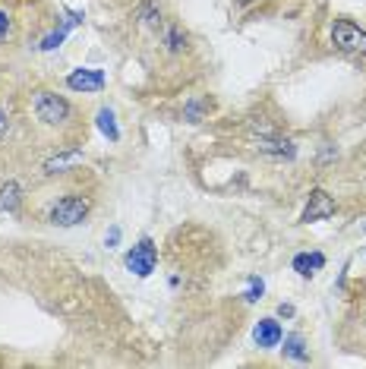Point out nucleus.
Returning <instances> with one entry per match:
<instances>
[{
    "label": "nucleus",
    "mask_w": 366,
    "mask_h": 369,
    "mask_svg": "<svg viewBox=\"0 0 366 369\" xmlns=\"http://www.w3.org/2000/svg\"><path fill=\"white\" fill-rule=\"evenodd\" d=\"M32 111H35V117L44 127H60V123H66V117H70L66 98H60V95H54V92H38L35 101H32Z\"/></svg>",
    "instance_id": "nucleus-1"
},
{
    "label": "nucleus",
    "mask_w": 366,
    "mask_h": 369,
    "mask_svg": "<svg viewBox=\"0 0 366 369\" xmlns=\"http://www.w3.org/2000/svg\"><path fill=\"white\" fill-rule=\"evenodd\" d=\"M86 215H89V199L86 196H66L51 208V224L73 227V224H80Z\"/></svg>",
    "instance_id": "nucleus-2"
},
{
    "label": "nucleus",
    "mask_w": 366,
    "mask_h": 369,
    "mask_svg": "<svg viewBox=\"0 0 366 369\" xmlns=\"http://www.w3.org/2000/svg\"><path fill=\"white\" fill-rule=\"evenodd\" d=\"M331 38H335V44L341 51H347V54H366V32L360 26H354V22L338 19L335 26H331Z\"/></svg>",
    "instance_id": "nucleus-3"
},
{
    "label": "nucleus",
    "mask_w": 366,
    "mask_h": 369,
    "mask_svg": "<svg viewBox=\"0 0 366 369\" xmlns=\"http://www.w3.org/2000/svg\"><path fill=\"white\" fill-rule=\"evenodd\" d=\"M155 262H158V249L152 240H139L136 246L127 253V269L139 278H149L155 271Z\"/></svg>",
    "instance_id": "nucleus-4"
},
{
    "label": "nucleus",
    "mask_w": 366,
    "mask_h": 369,
    "mask_svg": "<svg viewBox=\"0 0 366 369\" xmlns=\"http://www.w3.org/2000/svg\"><path fill=\"white\" fill-rule=\"evenodd\" d=\"M331 215H335V199H331L325 190H313L309 192L306 208H303V215H300V221L303 224H313V221L331 218Z\"/></svg>",
    "instance_id": "nucleus-5"
},
{
    "label": "nucleus",
    "mask_w": 366,
    "mask_h": 369,
    "mask_svg": "<svg viewBox=\"0 0 366 369\" xmlns=\"http://www.w3.org/2000/svg\"><path fill=\"white\" fill-rule=\"evenodd\" d=\"M66 85L73 92H101L104 89V73L101 70H76L66 76Z\"/></svg>",
    "instance_id": "nucleus-6"
},
{
    "label": "nucleus",
    "mask_w": 366,
    "mask_h": 369,
    "mask_svg": "<svg viewBox=\"0 0 366 369\" xmlns=\"http://www.w3.org/2000/svg\"><path fill=\"white\" fill-rule=\"evenodd\" d=\"M253 338H256L259 348H278L281 338H284V332H281V325L275 319H259L256 328H253Z\"/></svg>",
    "instance_id": "nucleus-7"
},
{
    "label": "nucleus",
    "mask_w": 366,
    "mask_h": 369,
    "mask_svg": "<svg viewBox=\"0 0 366 369\" xmlns=\"http://www.w3.org/2000/svg\"><path fill=\"white\" fill-rule=\"evenodd\" d=\"M256 149L266 152V155H275V158L294 155V145H291V142H281V139H256Z\"/></svg>",
    "instance_id": "nucleus-8"
},
{
    "label": "nucleus",
    "mask_w": 366,
    "mask_h": 369,
    "mask_svg": "<svg viewBox=\"0 0 366 369\" xmlns=\"http://www.w3.org/2000/svg\"><path fill=\"white\" fill-rule=\"evenodd\" d=\"M322 262H325V259H322V253H313V255L300 253V255L294 259V269L300 271L303 278H309V275H313V269H322Z\"/></svg>",
    "instance_id": "nucleus-9"
},
{
    "label": "nucleus",
    "mask_w": 366,
    "mask_h": 369,
    "mask_svg": "<svg viewBox=\"0 0 366 369\" xmlns=\"http://www.w3.org/2000/svg\"><path fill=\"white\" fill-rule=\"evenodd\" d=\"M98 129H101L104 136H108L111 142H117V139H120V129H117L114 114H111L108 107H101V111H98Z\"/></svg>",
    "instance_id": "nucleus-10"
},
{
    "label": "nucleus",
    "mask_w": 366,
    "mask_h": 369,
    "mask_svg": "<svg viewBox=\"0 0 366 369\" xmlns=\"http://www.w3.org/2000/svg\"><path fill=\"white\" fill-rule=\"evenodd\" d=\"M16 206H19V186L7 183L3 190H0V215H3V212H13Z\"/></svg>",
    "instance_id": "nucleus-11"
},
{
    "label": "nucleus",
    "mask_w": 366,
    "mask_h": 369,
    "mask_svg": "<svg viewBox=\"0 0 366 369\" xmlns=\"http://www.w3.org/2000/svg\"><path fill=\"white\" fill-rule=\"evenodd\" d=\"M284 354L294 357V360H306V350H303V338H300V334L284 338Z\"/></svg>",
    "instance_id": "nucleus-12"
},
{
    "label": "nucleus",
    "mask_w": 366,
    "mask_h": 369,
    "mask_svg": "<svg viewBox=\"0 0 366 369\" xmlns=\"http://www.w3.org/2000/svg\"><path fill=\"white\" fill-rule=\"evenodd\" d=\"M262 291H266V284L259 281V278H250V287H246L244 300H246V303H256V300L262 297Z\"/></svg>",
    "instance_id": "nucleus-13"
},
{
    "label": "nucleus",
    "mask_w": 366,
    "mask_h": 369,
    "mask_svg": "<svg viewBox=\"0 0 366 369\" xmlns=\"http://www.w3.org/2000/svg\"><path fill=\"white\" fill-rule=\"evenodd\" d=\"M64 35H66V28H60V32H54V35H48V38L42 42V48H44V51H54L60 42H64Z\"/></svg>",
    "instance_id": "nucleus-14"
},
{
    "label": "nucleus",
    "mask_w": 366,
    "mask_h": 369,
    "mask_svg": "<svg viewBox=\"0 0 366 369\" xmlns=\"http://www.w3.org/2000/svg\"><path fill=\"white\" fill-rule=\"evenodd\" d=\"M76 158H80V155H76V152H70V155H64V158H54V161L48 164V170H51V174H54V170H57V168H64V164L76 161Z\"/></svg>",
    "instance_id": "nucleus-15"
},
{
    "label": "nucleus",
    "mask_w": 366,
    "mask_h": 369,
    "mask_svg": "<svg viewBox=\"0 0 366 369\" xmlns=\"http://www.w3.org/2000/svg\"><path fill=\"white\" fill-rule=\"evenodd\" d=\"M7 32H10V16L0 10V38H7Z\"/></svg>",
    "instance_id": "nucleus-16"
},
{
    "label": "nucleus",
    "mask_w": 366,
    "mask_h": 369,
    "mask_svg": "<svg viewBox=\"0 0 366 369\" xmlns=\"http://www.w3.org/2000/svg\"><path fill=\"white\" fill-rule=\"evenodd\" d=\"M117 240H120V227H111V234H108V246H117Z\"/></svg>",
    "instance_id": "nucleus-17"
},
{
    "label": "nucleus",
    "mask_w": 366,
    "mask_h": 369,
    "mask_svg": "<svg viewBox=\"0 0 366 369\" xmlns=\"http://www.w3.org/2000/svg\"><path fill=\"white\" fill-rule=\"evenodd\" d=\"M0 136H7V117H3V111H0Z\"/></svg>",
    "instance_id": "nucleus-18"
},
{
    "label": "nucleus",
    "mask_w": 366,
    "mask_h": 369,
    "mask_svg": "<svg viewBox=\"0 0 366 369\" xmlns=\"http://www.w3.org/2000/svg\"><path fill=\"white\" fill-rule=\"evenodd\" d=\"M363 231H366V227H363Z\"/></svg>",
    "instance_id": "nucleus-19"
}]
</instances>
